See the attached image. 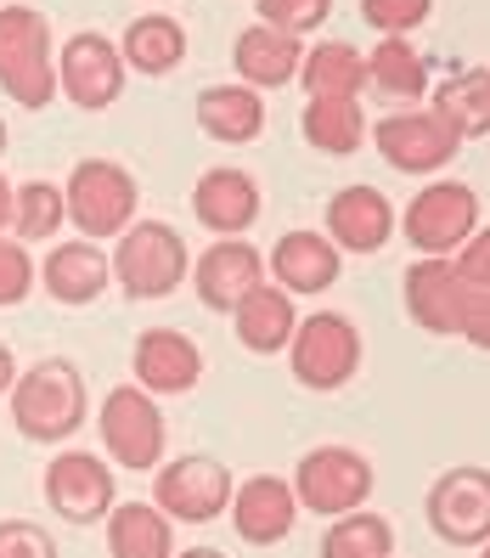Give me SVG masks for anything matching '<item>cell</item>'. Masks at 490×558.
<instances>
[{
	"label": "cell",
	"mask_w": 490,
	"mask_h": 558,
	"mask_svg": "<svg viewBox=\"0 0 490 558\" xmlns=\"http://www.w3.org/2000/svg\"><path fill=\"white\" fill-rule=\"evenodd\" d=\"M259 209H266L259 181L248 170H237V163H215V170H204L198 186H192V215H198V226L215 238H243L259 220Z\"/></svg>",
	"instance_id": "obj_19"
},
{
	"label": "cell",
	"mask_w": 490,
	"mask_h": 558,
	"mask_svg": "<svg viewBox=\"0 0 490 558\" xmlns=\"http://www.w3.org/2000/svg\"><path fill=\"white\" fill-rule=\"evenodd\" d=\"M339 266H344V254L333 248L327 232H282L277 248L266 254V277L282 293H293V300H316V293H327L339 282Z\"/></svg>",
	"instance_id": "obj_20"
},
{
	"label": "cell",
	"mask_w": 490,
	"mask_h": 558,
	"mask_svg": "<svg viewBox=\"0 0 490 558\" xmlns=\"http://www.w3.org/2000/svg\"><path fill=\"white\" fill-rule=\"evenodd\" d=\"M429 531L451 547L490 542V469L456 463L429 485Z\"/></svg>",
	"instance_id": "obj_11"
},
{
	"label": "cell",
	"mask_w": 490,
	"mask_h": 558,
	"mask_svg": "<svg viewBox=\"0 0 490 558\" xmlns=\"http://www.w3.org/2000/svg\"><path fill=\"white\" fill-rule=\"evenodd\" d=\"M198 124H204V136H215L225 147H243L266 130V102H259V90L243 85V80L237 85H209L198 96Z\"/></svg>",
	"instance_id": "obj_25"
},
{
	"label": "cell",
	"mask_w": 490,
	"mask_h": 558,
	"mask_svg": "<svg viewBox=\"0 0 490 558\" xmlns=\"http://www.w3.org/2000/svg\"><path fill=\"white\" fill-rule=\"evenodd\" d=\"M389 558H395V553H389Z\"/></svg>",
	"instance_id": "obj_44"
},
{
	"label": "cell",
	"mask_w": 490,
	"mask_h": 558,
	"mask_svg": "<svg viewBox=\"0 0 490 558\" xmlns=\"http://www.w3.org/2000/svg\"><path fill=\"white\" fill-rule=\"evenodd\" d=\"M293 497H299L305 513H321V519H339V513H355L367 508L372 497V463L355 446H310L299 457V469H293Z\"/></svg>",
	"instance_id": "obj_6"
},
{
	"label": "cell",
	"mask_w": 490,
	"mask_h": 558,
	"mask_svg": "<svg viewBox=\"0 0 490 558\" xmlns=\"http://www.w3.org/2000/svg\"><path fill=\"white\" fill-rule=\"evenodd\" d=\"M367 85L383 102H422L429 96V57L401 35H378V51L367 57Z\"/></svg>",
	"instance_id": "obj_26"
},
{
	"label": "cell",
	"mask_w": 490,
	"mask_h": 558,
	"mask_svg": "<svg viewBox=\"0 0 490 558\" xmlns=\"http://www.w3.org/2000/svg\"><path fill=\"white\" fill-rule=\"evenodd\" d=\"M17 373H23V367H17V355H12V344L0 339V401L12 396V384H17Z\"/></svg>",
	"instance_id": "obj_39"
},
{
	"label": "cell",
	"mask_w": 490,
	"mask_h": 558,
	"mask_svg": "<svg viewBox=\"0 0 490 558\" xmlns=\"http://www.w3.org/2000/svg\"><path fill=\"white\" fill-rule=\"evenodd\" d=\"M46 502L69 524H102L113 513V463L96 451H57L46 463Z\"/></svg>",
	"instance_id": "obj_13"
},
{
	"label": "cell",
	"mask_w": 490,
	"mask_h": 558,
	"mask_svg": "<svg viewBox=\"0 0 490 558\" xmlns=\"http://www.w3.org/2000/svg\"><path fill=\"white\" fill-rule=\"evenodd\" d=\"M479 558H490V542H485V547H479Z\"/></svg>",
	"instance_id": "obj_43"
},
{
	"label": "cell",
	"mask_w": 490,
	"mask_h": 558,
	"mask_svg": "<svg viewBox=\"0 0 490 558\" xmlns=\"http://www.w3.org/2000/svg\"><path fill=\"white\" fill-rule=\"evenodd\" d=\"M96 429H102V451L113 457L119 469H158L163 463V440H170V429H163V412H158V396H147L142 384H119L113 396L102 401V412H96Z\"/></svg>",
	"instance_id": "obj_7"
},
{
	"label": "cell",
	"mask_w": 490,
	"mask_h": 558,
	"mask_svg": "<svg viewBox=\"0 0 490 558\" xmlns=\"http://www.w3.org/2000/svg\"><path fill=\"white\" fill-rule=\"evenodd\" d=\"M327 12H333V0H259V23L282 28V35H293V40L316 35V28L327 23Z\"/></svg>",
	"instance_id": "obj_34"
},
{
	"label": "cell",
	"mask_w": 490,
	"mask_h": 558,
	"mask_svg": "<svg viewBox=\"0 0 490 558\" xmlns=\"http://www.w3.org/2000/svg\"><path fill=\"white\" fill-rule=\"evenodd\" d=\"M451 266L474 293H490V226H474V238L451 254Z\"/></svg>",
	"instance_id": "obj_37"
},
{
	"label": "cell",
	"mask_w": 490,
	"mask_h": 558,
	"mask_svg": "<svg viewBox=\"0 0 490 558\" xmlns=\"http://www.w3.org/2000/svg\"><path fill=\"white\" fill-rule=\"evenodd\" d=\"M287 367L299 378V389H316V396H333L344 389L355 373H362V327H355L344 311H310L299 316L287 339Z\"/></svg>",
	"instance_id": "obj_4"
},
{
	"label": "cell",
	"mask_w": 490,
	"mask_h": 558,
	"mask_svg": "<svg viewBox=\"0 0 490 558\" xmlns=\"http://www.w3.org/2000/svg\"><path fill=\"white\" fill-rule=\"evenodd\" d=\"M175 558H225V553H215V547H186V553H175Z\"/></svg>",
	"instance_id": "obj_41"
},
{
	"label": "cell",
	"mask_w": 490,
	"mask_h": 558,
	"mask_svg": "<svg viewBox=\"0 0 490 558\" xmlns=\"http://www.w3.org/2000/svg\"><path fill=\"white\" fill-rule=\"evenodd\" d=\"M299 74H305V90L310 96H355L362 102V90H367V57L344 46V40H321L305 51L299 62Z\"/></svg>",
	"instance_id": "obj_29"
},
{
	"label": "cell",
	"mask_w": 490,
	"mask_h": 558,
	"mask_svg": "<svg viewBox=\"0 0 490 558\" xmlns=\"http://www.w3.org/2000/svg\"><path fill=\"white\" fill-rule=\"evenodd\" d=\"M232 490H237V480H232V469H225L220 457L192 451V457H175V463L158 469L152 508H163L181 524H209V519H220L225 508H232Z\"/></svg>",
	"instance_id": "obj_9"
},
{
	"label": "cell",
	"mask_w": 490,
	"mask_h": 558,
	"mask_svg": "<svg viewBox=\"0 0 490 558\" xmlns=\"http://www.w3.org/2000/svg\"><path fill=\"white\" fill-rule=\"evenodd\" d=\"M299 62H305V46L293 40V35H282V28H271V23L243 28L237 46H232V69H237V80L254 85V90L287 85L293 74H299Z\"/></svg>",
	"instance_id": "obj_22"
},
{
	"label": "cell",
	"mask_w": 490,
	"mask_h": 558,
	"mask_svg": "<svg viewBox=\"0 0 490 558\" xmlns=\"http://www.w3.org/2000/svg\"><path fill=\"white\" fill-rule=\"evenodd\" d=\"M395 553V524L372 508L339 513L321 536V558H389Z\"/></svg>",
	"instance_id": "obj_32"
},
{
	"label": "cell",
	"mask_w": 490,
	"mask_h": 558,
	"mask_svg": "<svg viewBox=\"0 0 490 558\" xmlns=\"http://www.w3.org/2000/svg\"><path fill=\"white\" fill-rule=\"evenodd\" d=\"M293 327H299V311H293V293H282L277 282H259L248 300L232 311V333L248 355H277L287 350Z\"/></svg>",
	"instance_id": "obj_23"
},
{
	"label": "cell",
	"mask_w": 490,
	"mask_h": 558,
	"mask_svg": "<svg viewBox=\"0 0 490 558\" xmlns=\"http://www.w3.org/2000/svg\"><path fill=\"white\" fill-rule=\"evenodd\" d=\"M299 124H305V142L316 153H333V158L362 153V142H367V113L355 96H310Z\"/></svg>",
	"instance_id": "obj_28"
},
{
	"label": "cell",
	"mask_w": 490,
	"mask_h": 558,
	"mask_svg": "<svg viewBox=\"0 0 490 558\" xmlns=\"http://www.w3.org/2000/svg\"><path fill=\"white\" fill-rule=\"evenodd\" d=\"M0 153H7V119H0Z\"/></svg>",
	"instance_id": "obj_42"
},
{
	"label": "cell",
	"mask_w": 490,
	"mask_h": 558,
	"mask_svg": "<svg viewBox=\"0 0 490 558\" xmlns=\"http://www.w3.org/2000/svg\"><path fill=\"white\" fill-rule=\"evenodd\" d=\"M40 288L51 293L57 305H96L102 293L113 288V254L90 238H74V243H57L46 259H40Z\"/></svg>",
	"instance_id": "obj_21"
},
{
	"label": "cell",
	"mask_w": 490,
	"mask_h": 558,
	"mask_svg": "<svg viewBox=\"0 0 490 558\" xmlns=\"http://www.w3.org/2000/svg\"><path fill=\"white\" fill-rule=\"evenodd\" d=\"M401 288H406V316L429 339H456V333H463V311H468V293L474 288L456 277L451 259L417 254L412 266H406V277H401Z\"/></svg>",
	"instance_id": "obj_15"
},
{
	"label": "cell",
	"mask_w": 490,
	"mask_h": 558,
	"mask_svg": "<svg viewBox=\"0 0 490 558\" xmlns=\"http://www.w3.org/2000/svg\"><path fill=\"white\" fill-rule=\"evenodd\" d=\"M474 226H479V192L468 181H434V186H422L417 198L406 204V215H401L406 243L417 254H429V259H451L456 248L474 238Z\"/></svg>",
	"instance_id": "obj_8"
},
{
	"label": "cell",
	"mask_w": 490,
	"mask_h": 558,
	"mask_svg": "<svg viewBox=\"0 0 490 558\" xmlns=\"http://www.w3.org/2000/svg\"><path fill=\"white\" fill-rule=\"evenodd\" d=\"M192 277V248L170 220H130L113 248V282L124 300L152 305Z\"/></svg>",
	"instance_id": "obj_2"
},
{
	"label": "cell",
	"mask_w": 490,
	"mask_h": 558,
	"mask_svg": "<svg viewBox=\"0 0 490 558\" xmlns=\"http://www.w3.org/2000/svg\"><path fill=\"white\" fill-rule=\"evenodd\" d=\"M57 90L69 96L74 108L85 113H102L119 102L124 90V57L108 35H96V28H85V35H69L57 51Z\"/></svg>",
	"instance_id": "obj_12"
},
{
	"label": "cell",
	"mask_w": 490,
	"mask_h": 558,
	"mask_svg": "<svg viewBox=\"0 0 490 558\" xmlns=\"http://www.w3.org/2000/svg\"><path fill=\"white\" fill-rule=\"evenodd\" d=\"M102 524L113 558H175V519L152 502H113Z\"/></svg>",
	"instance_id": "obj_24"
},
{
	"label": "cell",
	"mask_w": 490,
	"mask_h": 558,
	"mask_svg": "<svg viewBox=\"0 0 490 558\" xmlns=\"http://www.w3.org/2000/svg\"><path fill=\"white\" fill-rule=\"evenodd\" d=\"M130 373L147 396H192L204 384V350L181 327H147L130 350Z\"/></svg>",
	"instance_id": "obj_16"
},
{
	"label": "cell",
	"mask_w": 490,
	"mask_h": 558,
	"mask_svg": "<svg viewBox=\"0 0 490 558\" xmlns=\"http://www.w3.org/2000/svg\"><path fill=\"white\" fill-rule=\"evenodd\" d=\"M372 142H378L389 170H401V175H434L463 153V136L434 108H401V113L378 119Z\"/></svg>",
	"instance_id": "obj_10"
},
{
	"label": "cell",
	"mask_w": 490,
	"mask_h": 558,
	"mask_svg": "<svg viewBox=\"0 0 490 558\" xmlns=\"http://www.w3.org/2000/svg\"><path fill=\"white\" fill-rule=\"evenodd\" d=\"M327 238H333V248L339 254H378L389 238L401 232V215H395V204L383 198L378 186H344V192H333L327 198Z\"/></svg>",
	"instance_id": "obj_18"
},
{
	"label": "cell",
	"mask_w": 490,
	"mask_h": 558,
	"mask_svg": "<svg viewBox=\"0 0 490 558\" xmlns=\"http://www.w3.org/2000/svg\"><path fill=\"white\" fill-rule=\"evenodd\" d=\"M119 57H124V69H136L147 80H163V74H175L181 62H186V28L175 17H163V12L136 17V23L124 28Z\"/></svg>",
	"instance_id": "obj_27"
},
{
	"label": "cell",
	"mask_w": 490,
	"mask_h": 558,
	"mask_svg": "<svg viewBox=\"0 0 490 558\" xmlns=\"http://www.w3.org/2000/svg\"><path fill=\"white\" fill-rule=\"evenodd\" d=\"M0 558H57V542L35 519H0Z\"/></svg>",
	"instance_id": "obj_36"
},
{
	"label": "cell",
	"mask_w": 490,
	"mask_h": 558,
	"mask_svg": "<svg viewBox=\"0 0 490 558\" xmlns=\"http://www.w3.org/2000/svg\"><path fill=\"white\" fill-rule=\"evenodd\" d=\"M434 113H440L463 142L485 136V130H490V74H479V69H456L451 80H440V90H434Z\"/></svg>",
	"instance_id": "obj_30"
},
{
	"label": "cell",
	"mask_w": 490,
	"mask_h": 558,
	"mask_svg": "<svg viewBox=\"0 0 490 558\" xmlns=\"http://www.w3.org/2000/svg\"><path fill=\"white\" fill-rule=\"evenodd\" d=\"M62 198H69V220L74 232L102 243V238H119L130 220H136V204H142V186L136 175L124 170L113 158H79L69 186H62Z\"/></svg>",
	"instance_id": "obj_5"
},
{
	"label": "cell",
	"mask_w": 490,
	"mask_h": 558,
	"mask_svg": "<svg viewBox=\"0 0 490 558\" xmlns=\"http://www.w3.org/2000/svg\"><path fill=\"white\" fill-rule=\"evenodd\" d=\"M474 350H490V293H468V311H463V333Z\"/></svg>",
	"instance_id": "obj_38"
},
{
	"label": "cell",
	"mask_w": 490,
	"mask_h": 558,
	"mask_svg": "<svg viewBox=\"0 0 490 558\" xmlns=\"http://www.w3.org/2000/svg\"><path fill=\"white\" fill-rule=\"evenodd\" d=\"M225 513H232V531L248 547H277L299 524V497H293V485L282 474H248V480H237Z\"/></svg>",
	"instance_id": "obj_17"
},
{
	"label": "cell",
	"mask_w": 490,
	"mask_h": 558,
	"mask_svg": "<svg viewBox=\"0 0 490 558\" xmlns=\"http://www.w3.org/2000/svg\"><path fill=\"white\" fill-rule=\"evenodd\" d=\"M12 192H17V186H12L7 175H0V238L12 232Z\"/></svg>",
	"instance_id": "obj_40"
},
{
	"label": "cell",
	"mask_w": 490,
	"mask_h": 558,
	"mask_svg": "<svg viewBox=\"0 0 490 558\" xmlns=\"http://www.w3.org/2000/svg\"><path fill=\"white\" fill-rule=\"evenodd\" d=\"M62 226H69V198H62V186L57 181H23L12 192V238L17 243H46L57 238Z\"/></svg>",
	"instance_id": "obj_31"
},
{
	"label": "cell",
	"mask_w": 490,
	"mask_h": 558,
	"mask_svg": "<svg viewBox=\"0 0 490 558\" xmlns=\"http://www.w3.org/2000/svg\"><path fill=\"white\" fill-rule=\"evenodd\" d=\"M35 288H40V266H35V254H28V243L0 238V311L23 305Z\"/></svg>",
	"instance_id": "obj_33"
},
{
	"label": "cell",
	"mask_w": 490,
	"mask_h": 558,
	"mask_svg": "<svg viewBox=\"0 0 490 558\" xmlns=\"http://www.w3.org/2000/svg\"><path fill=\"white\" fill-rule=\"evenodd\" d=\"M7 407H12V423H17L23 440L62 446V440H74L79 423L90 417V389H85V373L69 355H40L35 367L17 373Z\"/></svg>",
	"instance_id": "obj_1"
},
{
	"label": "cell",
	"mask_w": 490,
	"mask_h": 558,
	"mask_svg": "<svg viewBox=\"0 0 490 558\" xmlns=\"http://www.w3.org/2000/svg\"><path fill=\"white\" fill-rule=\"evenodd\" d=\"M434 0H362V17L378 28V35H412L417 23H429Z\"/></svg>",
	"instance_id": "obj_35"
},
{
	"label": "cell",
	"mask_w": 490,
	"mask_h": 558,
	"mask_svg": "<svg viewBox=\"0 0 490 558\" xmlns=\"http://www.w3.org/2000/svg\"><path fill=\"white\" fill-rule=\"evenodd\" d=\"M0 90L28 113L51 108L57 96V46L51 23L35 7H0Z\"/></svg>",
	"instance_id": "obj_3"
},
{
	"label": "cell",
	"mask_w": 490,
	"mask_h": 558,
	"mask_svg": "<svg viewBox=\"0 0 490 558\" xmlns=\"http://www.w3.org/2000/svg\"><path fill=\"white\" fill-rule=\"evenodd\" d=\"M259 282H271L266 254H259L254 243H243V238H220L192 259V293H198V305L215 311V316H232Z\"/></svg>",
	"instance_id": "obj_14"
}]
</instances>
